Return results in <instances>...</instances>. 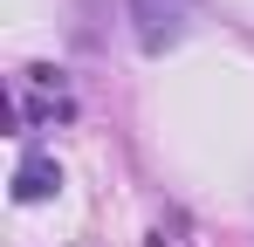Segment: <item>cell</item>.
I'll use <instances>...</instances> for the list:
<instances>
[{"mask_svg": "<svg viewBox=\"0 0 254 247\" xmlns=\"http://www.w3.org/2000/svg\"><path fill=\"white\" fill-rule=\"evenodd\" d=\"M14 117L28 130H48L55 117H69V89L55 82V69H21L14 76Z\"/></svg>", "mask_w": 254, "mask_h": 247, "instance_id": "obj_1", "label": "cell"}, {"mask_svg": "<svg viewBox=\"0 0 254 247\" xmlns=\"http://www.w3.org/2000/svg\"><path fill=\"white\" fill-rule=\"evenodd\" d=\"M55 185H62V165L48 158V151H28V158L14 165V199H21V206H35V199H48Z\"/></svg>", "mask_w": 254, "mask_h": 247, "instance_id": "obj_3", "label": "cell"}, {"mask_svg": "<svg viewBox=\"0 0 254 247\" xmlns=\"http://www.w3.org/2000/svg\"><path fill=\"white\" fill-rule=\"evenodd\" d=\"M192 7H199V0H130V21H137V48H144V55H165L172 41L186 35Z\"/></svg>", "mask_w": 254, "mask_h": 247, "instance_id": "obj_2", "label": "cell"}]
</instances>
